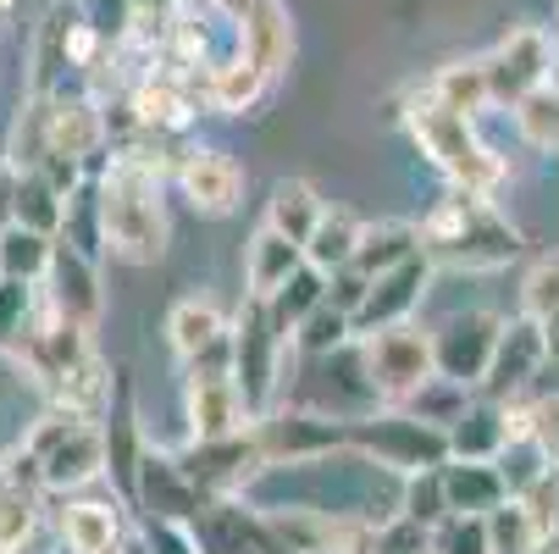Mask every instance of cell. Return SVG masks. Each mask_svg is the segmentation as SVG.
<instances>
[{
    "label": "cell",
    "mask_w": 559,
    "mask_h": 554,
    "mask_svg": "<svg viewBox=\"0 0 559 554\" xmlns=\"http://www.w3.org/2000/svg\"><path fill=\"white\" fill-rule=\"evenodd\" d=\"M393 510H399V516H416V521H427V527H438V521L449 516L438 471H416V478H399V505H393Z\"/></svg>",
    "instance_id": "74e56055"
},
{
    "label": "cell",
    "mask_w": 559,
    "mask_h": 554,
    "mask_svg": "<svg viewBox=\"0 0 559 554\" xmlns=\"http://www.w3.org/2000/svg\"><path fill=\"white\" fill-rule=\"evenodd\" d=\"M183 366H189V377H233V328L216 333L205 350H194Z\"/></svg>",
    "instance_id": "ee69618b"
},
{
    "label": "cell",
    "mask_w": 559,
    "mask_h": 554,
    "mask_svg": "<svg viewBox=\"0 0 559 554\" xmlns=\"http://www.w3.org/2000/svg\"><path fill=\"white\" fill-rule=\"evenodd\" d=\"M471 400H476V393H471L465 382H449V377H438V372H432V377L411 393V400H399V405H405L411 416H421V422H432V427H443V433H449V427L465 416V405H471Z\"/></svg>",
    "instance_id": "d6a6232c"
},
{
    "label": "cell",
    "mask_w": 559,
    "mask_h": 554,
    "mask_svg": "<svg viewBox=\"0 0 559 554\" xmlns=\"http://www.w3.org/2000/svg\"><path fill=\"white\" fill-rule=\"evenodd\" d=\"M216 333H227V316L211 299H200V294H189V299H178L167 310V344H173L178 361H189L194 350H205Z\"/></svg>",
    "instance_id": "f546056e"
},
{
    "label": "cell",
    "mask_w": 559,
    "mask_h": 554,
    "mask_svg": "<svg viewBox=\"0 0 559 554\" xmlns=\"http://www.w3.org/2000/svg\"><path fill=\"white\" fill-rule=\"evenodd\" d=\"M432 549L438 554H493L488 543V516H443L432 527Z\"/></svg>",
    "instance_id": "f35d334b"
},
{
    "label": "cell",
    "mask_w": 559,
    "mask_h": 554,
    "mask_svg": "<svg viewBox=\"0 0 559 554\" xmlns=\"http://www.w3.org/2000/svg\"><path fill=\"white\" fill-rule=\"evenodd\" d=\"M34 460H39L45 494L90 488L100 471H106V427H100V422H72V427H67L56 444H45Z\"/></svg>",
    "instance_id": "9a60e30c"
},
{
    "label": "cell",
    "mask_w": 559,
    "mask_h": 554,
    "mask_svg": "<svg viewBox=\"0 0 559 554\" xmlns=\"http://www.w3.org/2000/svg\"><path fill=\"white\" fill-rule=\"evenodd\" d=\"M499 328H504V316H493V310H454L432 333V372L449 382H465L476 393V382H483V372L493 361Z\"/></svg>",
    "instance_id": "9c48e42d"
},
{
    "label": "cell",
    "mask_w": 559,
    "mask_h": 554,
    "mask_svg": "<svg viewBox=\"0 0 559 554\" xmlns=\"http://www.w3.org/2000/svg\"><path fill=\"white\" fill-rule=\"evenodd\" d=\"M288 339H294V350H299V355H333V350H349V344H355L349 316H344V310H333L328 299L316 305V310L305 316V322H299Z\"/></svg>",
    "instance_id": "e575fe53"
},
{
    "label": "cell",
    "mask_w": 559,
    "mask_h": 554,
    "mask_svg": "<svg viewBox=\"0 0 559 554\" xmlns=\"http://www.w3.org/2000/svg\"><path fill=\"white\" fill-rule=\"evenodd\" d=\"M488 543H493V554H532V527H526V510L515 494L488 510Z\"/></svg>",
    "instance_id": "ab89813d"
},
{
    "label": "cell",
    "mask_w": 559,
    "mask_h": 554,
    "mask_svg": "<svg viewBox=\"0 0 559 554\" xmlns=\"http://www.w3.org/2000/svg\"><path fill=\"white\" fill-rule=\"evenodd\" d=\"M421 256L438 272H499L521 261V227L493 205V195L449 189L421 222Z\"/></svg>",
    "instance_id": "7a4b0ae2"
},
{
    "label": "cell",
    "mask_w": 559,
    "mask_h": 554,
    "mask_svg": "<svg viewBox=\"0 0 559 554\" xmlns=\"http://www.w3.org/2000/svg\"><path fill=\"white\" fill-rule=\"evenodd\" d=\"M427 554H438V549H427Z\"/></svg>",
    "instance_id": "f5cc1de1"
},
{
    "label": "cell",
    "mask_w": 559,
    "mask_h": 554,
    "mask_svg": "<svg viewBox=\"0 0 559 554\" xmlns=\"http://www.w3.org/2000/svg\"><path fill=\"white\" fill-rule=\"evenodd\" d=\"M56 532L67 543V554H117L122 543V516L117 505H100V499H78L56 516Z\"/></svg>",
    "instance_id": "603a6c76"
},
{
    "label": "cell",
    "mask_w": 559,
    "mask_h": 554,
    "mask_svg": "<svg viewBox=\"0 0 559 554\" xmlns=\"http://www.w3.org/2000/svg\"><path fill=\"white\" fill-rule=\"evenodd\" d=\"M421 90H427L432 101H443L449 111H465V117H483V111L493 106V101H488V72H483V56L438 67Z\"/></svg>",
    "instance_id": "4316f807"
},
{
    "label": "cell",
    "mask_w": 559,
    "mask_h": 554,
    "mask_svg": "<svg viewBox=\"0 0 559 554\" xmlns=\"http://www.w3.org/2000/svg\"><path fill=\"white\" fill-rule=\"evenodd\" d=\"M510 111H515V133H521L532 150H543V155L559 150V84L532 90V95L515 101Z\"/></svg>",
    "instance_id": "836d02e7"
},
{
    "label": "cell",
    "mask_w": 559,
    "mask_h": 554,
    "mask_svg": "<svg viewBox=\"0 0 559 554\" xmlns=\"http://www.w3.org/2000/svg\"><path fill=\"white\" fill-rule=\"evenodd\" d=\"M322 211H328V205H322V195H316L305 178H277V184H272V200H266V227L288 233L294 245H305Z\"/></svg>",
    "instance_id": "f1b7e54d"
},
{
    "label": "cell",
    "mask_w": 559,
    "mask_h": 554,
    "mask_svg": "<svg viewBox=\"0 0 559 554\" xmlns=\"http://www.w3.org/2000/svg\"><path fill=\"white\" fill-rule=\"evenodd\" d=\"M521 316H532V322H548V316H559V250L537 256L521 278Z\"/></svg>",
    "instance_id": "8d00e7d4"
},
{
    "label": "cell",
    "mask_w": 559,
    "mask_h": 554,
    "mask_svg": "<svg viewBox=\"0 0 559 554\" xmlns=\"http://www.w3.org/2000/svg\"><path fill=\"white\" fill-rule=\"evenodd\" d=\"M0 554H23V549H17V543H0Z\"/></svg>",
    "instance_id": "f907efd6"
},
{
    "label": "cell",
    "mask_w": 559,
    "mask_h": 554,
    "mask_svg": "<svg viewBox=\"0 0 559 554\" xmlns=\"http://www.w3.org/2000/svg\"><path fill=\"white\" fill-rule=\"evenodd\" d=\"M227 28H233L238 56H250L266 78H283L288 72V61H294V23H288L283 0H261L255 12H245V17L227 23Z\"/></svg>",
    "instance_id": "ac0fdd59"
},
{
    "label": "cell",
    "mask_w": 559,
    "mask_h": 554,
    "mask_svg": "<svg viewBox=\"0 0 559 554\" xmlns=\"http://www.w3.org/2000/svg\"><path fill=\"white\" fill-rule=\"evenodd\" d=\"M299 261H305V250L288 239V233H277V227L261 222L250 250H245V288H250V299H272Z\"/></svg>",
    "instance_id": "7402d4cb"
},
{
    "label": "cell",
    "mask_w": 559,
    "mask_h": 554,
    "mask_svg": "<svg viewBox=\"0 0 559 554\" xmlns=\"http://www.w3.org/2000/svg\"><path fill=\"white\" fill-rule=\"evenodd\" d=\"M144 549L150 554H205L200 549V538H194V527L189 521H173V516H144Z\"/></svg>",
    "instance_id": "7bdbcfd3"
},
{
    "label": "cell",
    "mask_w": 559,
    "mask_h": 554,
    "mask_svg": "<svg viewBox=\"0 0 559 554\" xmlns=\"http://www.w3.org/2000/svg\"><path fill=\"white\" fill-rule=\"evenodd\" d=\"M554 61H559V45L537 28V23H521L510 28L488 56H483V72H488V101L499 111H510L515 101H526L532 90L554 84Z\"/></svg>",
    "instance_id": "ba28073f"
},
{
    "label": "cell",
    "mask_w": 559,
    "mask_h": 554,
    "mask_svg": "<svg viewBox=\"0 0 559 554\" xmlns=\"http://www.w3.org/2000/svg\"><path fill=\"white\" fill-rule=\"evenodd\" d=\"M133 505H144V516H173V521H189L200 510V488L183 478L178 455H155V449H139L133 460V488H128Z\"/></svg>",
    "instance_id": "2e32d148"
},
{
    "label": "cell",
    "mask_w": 559,
    "mask_h": 554,
    "mask_svg": "<svg viewBox=\"0 0 559 554\" xmlns=\"http://www.w3.org/2000/svg\"><path fill=\"white\" fill-rule=\"evenodd\" d=\"M277 554H371L377 521L360 510H305V505H272L261 510Z\"/></svg>",
    "instance_id": "8992f818"
},
{
    "label": "cell",
    "mask_w": 559,
    "mask_h": 554,
    "mask_svg": "<svg viewBox=\"0 0 559 554\" xmlns=\"http://www.w3.org/2000/svg\"><path fill=\"white\" fill-rule=\"evenodd\" d=\"M39 299H45L56 316H67V322H84V328L100 322L106 294H100V272H95V261H90L84 245H72V239H61V233H56L50 267H45V278H39Z\"/></svg>",
    "instance_id": "8fae6325"
},
{
    "label": "cell",
    "mask_w": 559,
    "mask_h": 554,
    "mask_svg": "<svg viewBox=\"0 0 559 554\" xmlns=\"http://www.w3.org/2000/svg\"><path fill=\"white\" fill-rule=\"evenodd\" d=\"M72 23H78V7H50L34 45H28V95H56L67 90V78L78 72L72 67Z\"/></svg>",
    "instance_id": "d6986e66"
},
{
    "label": "cell",
    "mask_w": 559,
    "mask_h": 554,
    "mask_svg": "<svg viewBox=\"0 0 559 554\" xmlns=\"http://www.w3.org/2000/svg\"><path fill=\"white\" fill-rule=\"evenodd\" d=\"M554 45H559V39H554Z\"/></svg>",
    "instance_id": "db71d44e"
},
{
    "label": "cell",
    "mask_w": 559,
    "mask_h": 554,
    "mask_svg": "<svg viewBox=\"0 0 559 554\" xmlns=\"http://www.w3.org/2000/svg\"><path fill=\"white\" fill-rule=\"evenodd\" d=\"M421 250V233H416V222H360V239H355V256H349V267L355 272H366V278H377V272H388V267H399V261H411Z\"/></svg>",
    "instance_id": "d4e9b609"
},
{
    "label": "cell",
    "mask_w": 559,
    "mask_h": 554,
    "mask_svg": "<svg viewBox=\"0 0 559 554\" xmlns=\"http://www.w3.org/2000/svg\"><path fill=\"white\" fill-rule=\"evenodd\" d=\"M167 7H200V0H167Z\"/></svg>",
    "instance_id": "816d5d0a"
},
{
    "label": "cell",
    "mask_w": 559,
    "mask_h": 554,
    "mask_svg": "<svg viewBox=\"0 0 559 554\" xmlns=\"http://www.w3.org/2000/svg\"><path fill=\"white\" fill-rule=\"evenodd\" d=\"M322 299H328V278L316 272V267H305V261H299V267L288 272V283L266 299V316H272V328L288 339V333H294V328H299V322H305V316H310L316 305H322Z\"/></svg>",
    "instance_id": "4dcf8cb0"
},
{
    "label": "cell",
    "mask_w": 559,
    "mask_h": 554,
    "mask_svg": "<svg viewBox=\"0 0 559 554\" xmlns=\"http://www.w3.org/2000/svg\"><path fill=\"white\" fill-rule=\"evenodd\" d=\"M34 305H39V283L0 278V350L23 344V333L34 328Z\"/></svg>",
    "instance_id": "d590c367"
},
{
    "label": "cell",
    "mask_w": 559,
    "mask_h": 554,
    "mask_svg": "<svg viewBox=\"0 0 559 554\" xmlns=\"http://www.w3.org/2000/svg\"><path fill=\"white\" fill-rule=\"evenodd\" d=\"M12 222V167H0V227Z\"/></svg>",
    "instance_id": "bcb514c9"
},
{
    "label": "cell",
    "mask_w": 559,
    "mask_h": 554,
    "mask_svg": "<svg viewBox=\"0 0 559 554\" xmlns=\"http://www.w3.org/2000/svg\"><path fill=\"white\" fill-rule=\"evenodd\" d=\"M432 261L416 250L411 261H399V267H388V272H377L371 283H366V299L355 305V316H349V333L355 339H366V333H377V328H393V322H411V316L421 310V299H427V283H432Z\"/></svg>",
    "instance_id": "30bf717a"
},
{
    "label": "cell",
    "mask_w": 559,
    "mask_h": 554,
    "mask_svg": "<svg viewBox=\"0 0 559 554\" xmlns=\"http://www.w3.org/2000/svg\"><path fill=\"white\" fill-rule=\"evenodd\" d=\"M344 449L393 471V478H416V471H438L449 460V433L411 411H377L344 422Z\"/></svg>",
    "instance_id": "277c9868"
},
{
    "label": "cell",
    "mask_w": 559,
    "mask_h": 554,
    "mask_svg": "<svg viewBox=\"0 0 559 554\" xmlns=\"http://www.w3.org/2000/svg\"><path fill=\"white\" fill-rule=\"evenodd\" d=\"M360 350V372H366V388L377 400L399 405L432 377V333H421L416 322H393V328H377L366 339H355Z\"/></svg>",
    "instance_id": "52a82bcc"
},
{
    "label": "cell",
    "mask_w": 559,
    "mask_h": 554,
    "mask_svg": "<svg viewBox=\"0 0 559 554\" xmlns=\"http://www.w3.org/2000/svg\"><path fill=\"white\" fill-rule=\"evenodd\" d=\"M272 84L277 78H266L250 56H222L216 67H205V78H200V101L211 106V111H227V117H245V111H255L266 95H272Z\"/></svg>",
    "instance_id": "ffe728a7"
},
{
    "label": "cell",
    "mask_w": 559,
    "mask_h": 554,
    "mask_svg": "<svg viewBox=\"0 0 559 554\" xmlns=\"http://www.w3.org/2000/svg\"><path fill=\"white\" fill-rule=\"evenodd\" d=\"M12 222H23L34 233H50V239L67 227V200L45 184V173H34V167L12 173Z\"/></svg>",
    "instance_id": "83f0119b"
},
{
    "label": "cell",
    "mask_w": 559,
    "mask_h": 554,
    "mask_svg": "<svg viewBox=\"0 0 559 554\" xmlns=\"http://www.w3.org/2000/svg\"><path fill=\"white\" fill-rule=\"evenodd\" d=\"M432 549V527L427 521H416V516H388V521H377V543H371V554H427Z\"/></svg>",
    "instance_id": "60d3db41"
},
{
    "label": "cell",
    "mask_w": 559,
    "mask_h": 554,
    "mask_svg": "<svg viewBox=\"0 0 559 554\" xmlns=\"http://www.w3.org/2000/svg\"><path fill=\"white\" fill-rule=\"evenodd\" d=\"M78 7V17H84L111 50L128 39V28H133V0H72Z\"/></svg>",
    "instance_id": "b9f144b4"
},
{
    "label": "cell",
    "mask_w": 559,
    "mask_h": 554,
    "mask_svg": "<svg viewBox=\"0 0 559 554\" xmlns=\"http://www.w3.org/2000/svg\"><path fill=\"white\" fill-rule=\"evenodd\" d=\"M438 483H443L449 516H488L493 505L510 499L499 460H443L438 465Z\"/></svg>",
    "instance_id": "44dd1931"
},
{
    "label": "cell",
    "mask_w": 559,
    "mask_h": 554,
    "mask_svg": "<svg viewBox=\"0 0 559 554\" xmlns=\"http://www.w3.org/2000/svg\"><path fill=\"white\" fill-rule=\"evenodd\" d=\"M504 444H510L504 405L499 400H483V393H476V400L465 405V416L449 427V460H499Z\"/></svg>",
    "instance_id": "cb8c5ba5"
},
{
    "label": "cell",
    "mask_w": 559,
    "mask_h": 554,
    "mask_svg": "<svg viewBox=\"0 0 559 554\" xmlns=\"http://www.w3.org/2000/svg\"><path fill=\"white\" fill-rule=\"evenodd\" d=\"M12 7H17V0H0V23H7V17H12Z\"/></svg>",
    "instance_id": "681fc988"
},
{
    "label": "cell",
    "mask_w": 559,
    "mask_h": 554,
    "mask_svg": "<svg viewBox=\"0 0 559 554\" xmlns=\"http://www.w3.org/2000/svg\"><path fill=\"white\" fill-rule=\"evenodd\" d=\"M95 227L117 261L128 267H150L167 256L173 222H167V200H162V173L128 150H111L106 167L95 178Z\"/></svg>",
    "instance_id": "6da1fadb"
},
{
    "label": "cell",
    "mask_w": 559,
    "mask_h": 554,
    "mask_svg": "<svg viewBox=\"0 0 559 554\" xmlns=\"http://www.w3.org/2000/svg\"><path fill=\"white\" fill-rule=\"evenodd\" d=\"M117 554H150V549H144V538H122V543H117Z\"/></svg>",
    "instance_id": "7dc6e473"
},
{
    "label": "cell",
    "mask_w": 559,
    "mask_h": 554,
    "mask_svg": "<svg viewBox=\"0 0 559 554\" xmlns=\"http://www.w3.org/2000/svg\"><path fill=\"white\" fill-rule=\"evenodd\" d=\"M50 250H56L50 233H34L23 222H7V227H0V278L39 283L45 267H50Z\"/></svg>",
    "instance_id": "1f68e13d"
},
{
    "label": "cell",
    "mask_w": 559,
    "mask_h": 554,
    "mask_svg": "<svg viewBox=\"0 0 559 554\" xmlns=\"http://www.w3.org/2000/svg\"><path fill=\"white\" fill-rule=\"evenodd\" d=\"M7 494H12V471H7V460H0V505H7Z\"/></svg>",
    "instance_id": "c3c4849f"
},
{
    "label": "cell",
    "mask_w": 559,
    "mask_h": 554,
    "mask_svg": "<svg viewBox=\"0 0 559 554\" xmlns=\"http://www.w3.org/2000/svg\"><path fill=\"white\" fill-rule=\"evenodd\" d=\"M405 128L421 144V155L449 178V189H471V195H499L510 167L504 155L476 133V117L449 111L443 101H432L427 90H416L405 101Z\"/></svg>",
    "instance_id": "3957f363"
},
{
    "label": "cell",
    "mask_w": 559,
    "mask_h": 554,
    "mask_svg": "<svg viewBox=\"0 0 559 554\" xmlns=\"http://www.w3.org/2000/svg\"><path fill=\"white\" fill-rule=\"evenodd\" d=\"M288 355H294V339H283L272 328L266 299H250L245 310H238V322H233V382H238V393H245V405H250L255 422L277 405V393L288 382L283 377Z\"/></svg>",
    "instance_id": "5b68a950"
},
{
    "label": "cell",
    "mask_w": 559,
    "mask_h": 554,
    "mask_svg": "<svg viewBox=\"0 0 559 554\" xmlns=\"http://www.w3.org/2000/svg\"><path fill=\"white\" fill-rule=\"evenodd\" d=\"M183 422H189V438H233L255 427L245 393H238L233 377H189L183 382Z\"/></svg>",
    "instance_id": "e0dca14e"
},
{
    "label": "cell",
    "mask_w": 559,
    "mask_h": 554,
    "mask_svg": "<svg viewBox=\"0 0 559 554\" xmlns=\"http://www.w3.org/2000/svg\"><path fill=\"white\" fill-rule=\"evenodd\" d=\"M255 7H261V0H211V12H216L222 23H238V17L255 12Z\"/></svg>",
    "instance_id": "f6af8a7d"
},
{
    "label": "cell",
    "mask_w": 559,
    "mask_h": 554,
    "mask_svg": "<svg viewBox=\"0 0 559 554\" xmlns=\"http://www.w3.org/2000/svg\"><path fill=\"white\" fill-rule=\"evenodd\" d=\"M355 239H360V216H355V211H344V205L322 211V216H316V227H310V239L299 245V250H305V267H316L322 278H333L338 267H349Z\"/></svg>",
    "instance_id": "484cf974"
},
{
    "label": "cell",
    "mask_w": 559,
    "mask_h": 554,
    "mask_svg": "<svg viewBox=\"0 0 559 554\" xmlns=\"http://www.w3.org/2000/svg\"><path fill=\"white\" fill-rule=\"evenodd\" d=\"M45 106V150L56 155H78V162L95 167V155L106 150L111 128H106V111L90 90H56V95H39Z\"/></svg>",
    "instance_id": "4fadbf2b"
},
{
    "label": "cell",
    "mask_w": 559,
    "mask_h": 554,
    "mask_svg": "<svg viewBox=\"0 0 559 554\" xmlns=\"http://www.w3.org/2000/svg\"><path fill=\"white\" fill-rule=\"evenodd\" d=\"M537 366H543V328L532 316H510L499 328V344H493V361L476 382L483 400H515V393H532L537 382Z\"/></svg>",
    "instance_id": "5bb4252c"
},
{
    "label": "cell",
    "mask_w": 559,
    "mask_h": 554,
    "mask_svg": "<svg viewBox=\"0 0 559 554\" xmlns=\"http://www.w3.org/2000/svg\"><path fill=\"white\" fill-rule=\"evenodd\" d=\"M183 200L200 211V216H233L238 205H245V167L233 162L227 150L216 144H194L178 155V167H173Z\"/></svg>",
    "instance_id": "7c38bea8"
}]
</instances>
